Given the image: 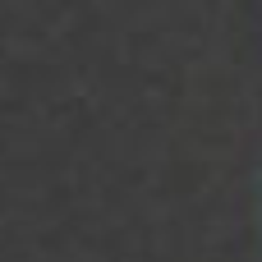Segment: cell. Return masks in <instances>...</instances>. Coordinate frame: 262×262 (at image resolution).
I'll use <instances>...</instances> for the list:
<instances>
[]
</instances>
